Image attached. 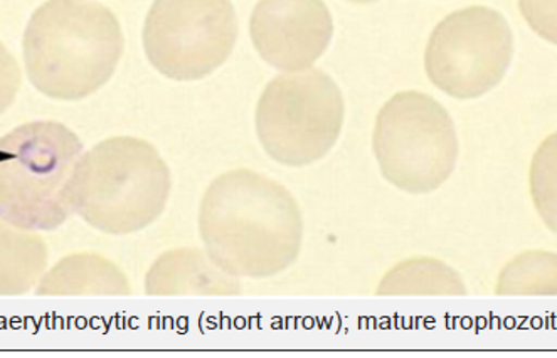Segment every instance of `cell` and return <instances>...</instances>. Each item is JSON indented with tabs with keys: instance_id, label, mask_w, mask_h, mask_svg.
Listing matches in <instances>:
<instances>
[{
	"instance_id": "cell-1",
	"label": "cell",
	"mask_w": 557,
	"mask_h": 358,
	"mask_svg": "<svg viewBox=\"0 0 557 358\" xmlns=\"http://www.w3.org/2000/svg\"><path fill=\"white\" fill-rule=\"evenodd\" d=\"M199 233L218 267L238 277L263 280L297 261L304 218L297 200L280 182L236 169L206 190Z\"/></svg>"
},
{
	"instance_id": "cell-2",
	"label": "cell",
	"mask_w": 557,
	"mask_h": 358,
	"mask_svg": "<svg viewBox=\"0 0 557 358\" xmlns=\"http://www.w3.org/2000/svg\"><path fill=\"white\" fill-rule=\"evenodd\" d=\"M119 18L95 0H48L27 23L23 51L34 88L78 101L103 88L123 54Z\"/></svg>"
},
{
	"instance_id": "cell-3",
	"label": "cell",
	"mask_w": 557,
	"mask_h": 358,
	"mask_svg": "<svg viewBox=\"0 0 557 358\" xmlns=\"http://www.w3.org/2000/svg\"><path fill=\"white\" fill-rule=\"evenodd\" d=\"M168 163L149 141L113 137L82 156L71 181L73 212L94 230L113 236L146 230L171 196Z\"/></svg>"
},
{
	"instance_id": "cell-4",
	"label": "cell",
	"mask_w": 557,
	"mask_h": 358,
	"mask_svg": "<svg viewBox=\"0 0 557 358\" xmlns=\"http://www.w3.org/2000/svg\"><path fill=\"white\" fill-rule=\"evenodd\" d=\"M83 144L58 122H30L0 138V219L54 231L73 214L70 187Z\"/></svg>"
},
{
	"instance_id": "cell-5",
	"label": "cell",
	"mask_w": 557,
	"mask_h": 358,
	"mask_svg": "<svg viewBox=\"0 0 557 358\" xmlns=\"http://www.w3.org/2000/svg\"><path fill=\"white\" fill-rule=\"evenodd\" d=\"M346 101L337 83L320 70L280 74L257 107V134L264 152L286 166H307L331 152L343 132Z\"/></svg>"
},
{
	"instance_id": "cell-6",
	"label": "cell",
	"mask_w": 557,
	"mask_h": 358,
	"mask_svg": "<svg viewBox=\"0 0 557 358\" xmlns=\"http://www.w3.org/2000/svg\"><path fill=\"white\" fill-rule=\"evenodd\" d=\"M372 147L383 177L409 194L433 193L457 166L454 120L420 91L398 92L381 108Z\"/></svg>"
},
{
	"instance_id": "cell-7",
	"label": "cell",
	"mask_w": 557,
	"mask_h": 358,
	"mask_svg": "<svg viewBox=\"0 0 557 358\" xmlns=\"http://www.w3.org/2000/svg\"><path fill=\"white\" fill-rule=\"evenodd\" d=\"M513 34L495 9L473 5L454 12L431 33L424 70L436 88L457 100H475L506 78Z\"/></svg>"
},
{
	"instance_id": "cell-8",
	"label": "cell",
	"mask_w": 557,
	"mask_h": 358,
	"mask_svg": "<svg viewBox=\"0 0 557 358\" xmlns=\"http://www.w3.org/2000/svg\"><path fill=\"white\" fill-rule=\"evenodd\" d=\"M236 39L238 18L231 0H153L144 26L147 60L174 82L214 73Z\"/></svg>"
},
{
	"instance_id": "cell-9",
	"label": "cell",
	"mask_w": 557,
	"mask_h": 358,
	"mask_svg": "<svg viewBox=\"0 0 557 358\" xmlns=\"http://www.w3.org/2000/svg\"><path fill=\"white\" fill-rule=\"evenodd\" d=\"M249 36L268 64L297 73L327 51L334 21L322 0H260L249 18Z\"/></svg>"
},
{
	"instance_id": "cell-10",
	"label": "cell",
	"mask_w": 557,
	"mask_h": 358,
	"mask_svg": "<svg viewBox=\"0 0 557 358\" xmlns=\"http://www.w3.org/2000/svg\"><path fill=\"white\" fill-rule=\"evenodd\" d=\"M242 292V277L227 273L208 251L197 248L164 252L146 276V293L150 296H233Z\"/></svg>"
},
{
	"instance_id": "cell-11",
	"label": "cell",
	"mask_w": 557,
	"mask_h": 358,
	"mask_svg": "<svg viewBox=\"0 0 557 358\" xmlns=\"http://www.w3.org/2000/svg\"><path fill=\"white\" fill-rule=\"evenodd\" d=\"M128 280L115 262L94 252L66 256L36 286L38 296L131 295Z\"/></svg>"
},
{
	"instance_id": "cell-12",
	"label": "cell",
	"mask_w": 557,
	"mask_h": 358,
	"mask_svg": "<svg viewBox=\"0 0 557 358\" xmlns=\"http://www.w3.org/2000/svg\"><path fill=\"white\" fill-rule=\"evenodd\" d=\"M48 267V246L36 231L0 219V296H20L38 286Z\"/></svg>"
},
{
	"instance_id": "cell-13",
	"label": "cell",
	"mask_w": 557,
	"mask_h": 358,
	"mask_svg": "<svg viewBox=\"0 0 557 358\" xmlns=\"http://www.w3.org/2000/svg\"><path fill=\"white\" fill-rule=\"evenodd\" d=\"M377 295H467L463 277L435 258H411L399 262L381 280Z\"/></svg>"
},
{
	"instance_id": "cell-14",
	"label": "cell",
	"mask_w": 557,
	"mask_h": 358,
	"mask_svg": "<svg viewBox=\"0 0 557 358\" xmlns=\"http://www.w3.org/2000/svg\"><path fill=\"white\" fill-rule=\"evenodd\" d=\"M498 296H557V252L525 251L497 277Z\"/></svg>"
},
{
	"instance_id": "cell-15",
	"label": "cell",
	"mask_w": 557,
	"mask_h": 358,
	"mask_svg": "<svg viewBox=\"0 0 557 358\" xmlns=\"http://www.w3.org/2000/svg\"><path fill=\"white\" fill-rule=\"evenodd\" d=\"M529 190L539 218L557 234V132L539 145L532 157Z\"/></svg>"
},
{
	"instance_id": "cell-16",
	"label": "cell",
	"mask_w": 557,
	"mask_h": 358,
	"mask_svg": "<svg viewBox=\"0 0 557 358\" xmlns=\"http://www.w3.org/2000/svg\"><path fill=\"white\" fill-rule=\"evenodd\" d=\"M519 9L539 37L557 46V0H519Z\"/></svg>"
},
{
	"instance_id": "cell-17",
	"label": "cell",
	"mask_w": 557,
	"mask_h": 358,
	"mask_svg": "<svg viewBox=\"0 0 557 358\" xmlns=\"http://www.w3.org/2000/svg\"><path fill=\"white\" fill-rule=\"evenodd\" d=\"M21 88L20 64L8 48L0 42V115L14 103Z\"/></svg>"
},
{
	"instance_id": "cell-18",
	"label": "cell",
	"mask_w": 557,
	"mask_h": 358,
	"mask_svg": "<svg viewBox=\"0 0 557 358\" xmlns=\"http://www.w3.org/2000/svg\"><path fill=\"white\" fill-rule=\"evenodd\" d=\"M347 2H352V4H372V2H377V0H347Z\"/></svg>"
}]
</instances>
